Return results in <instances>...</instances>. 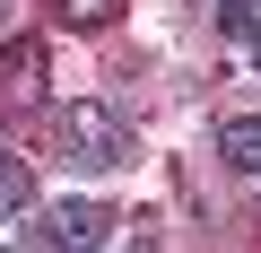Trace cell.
I'll return each mask as SVG.
<instances>
[{
    "label": "cell",
    "mask_w": 261,
    "mask_h": 253,
    "mask_svg": "<svg viewBox=\"0 0 261 253\" xmlns=\"http://www.w3.org/2000/svg\"><path fill=\"white\" fill-rule=\"evenodd\" d=\"M218 27H226L235 44H252V35H261V0H218Z\"/></svg>",
    "instance_id": "cell-6"
},
{
    "label": "cell",
    "mask_w": 261,
    "mask_h": 253,
    "mask_svg": "<svg viewBox=\"0 0 261 253\" xmlns=\"http://www.w3.org/2000/svg\"><path fill=\"white\" fill-rule=\"evenodd\" d=\"M218 157H226L235 175H261V113H235V122H218Z\"/></svg>",
    "instance_id": "cell-4"
},
{
    "label": "cell",
    "mask_w": 261,
    "mask_h": 253,
    "mask_svg": "<svg viewBox=\"0 0 261 253\" xmlns=\"http://www.w3.org/2000/svg\"><path fill=\"white\" fill-rule=\"evenodd\" d=\"M105 236H113V210L105 201H53L44 210V244L53 253H96Z\"/></svg>",
    "instance_id": "cell-3"
},
{
    "label": "cell",
    "mask_w": 261,
    "mask_h": 253,
    "mask_svg": "<svg viewBox=\"0 0 261 253\" xmlns=\"http://www.w3.org/2000/svg\"><path fill=\"white\" fill-rule=\"evenodd\" d=\"M61 18H70V27H113L122 0H61Z\"/></svg>",
    "instance_id": "cell-7"
},
{
    "label": "cell",
    "mask_w": 261,
    "mask_h": 253,
    "mask_svg": "<svg viewBox=\"0 0 261 253\" xmlns=\"http://www.w3.org/2000/svg\"><path fill=\"white\" fill-rule=\"evenodd\" d=\"M61 149H70V166H87V175H105V166H122V157H130V122H122L113 105H96V96H79V105L61 113Z\"/></svg>",
    "instance_id": "cell-1"
},
{
    "label": "cell",
    "mask_w": 261,
    "mask_h": 253,
    "mask_svg": "<svg viewBox=\"0 0 261 253\" xmlns=\"http://www.w3.org/2000/svg\"><path fill=\"white\" fill-rule=\"evenodd\" d=\"M35 105H44V44L18 35L9 53H0V122H27Z\"/></svg>",
    "instance_id": "cell-2"
},
{
    "label": "cell",
    "mask_w": 261,
    "mask_h": 253,
    "mask_svg": "<svg viewBox=\"0 0 261 253\" xmlns=\"http://www.w3.org/2000/svg\"><path fill=\"white\" fill-rule=\"evenodd\" d=\"M252 61H261V35H252Z\"/></svg>",
    "instance_id": "cell-8"
},
{
    "label": "cell",
    "mask_w": 261,
    "mask_h": 253,
    "mask_svg": "<svg viewBox=\"0 0 261 253\" xmlns=\"http://www.w3.org/2000/svg\"><path fill=\"white\" fill-rule=\"evenodd\" d=\"M35 201V175H27V157H9V149H0V218H9V210H27Z\"/></svg>",
    "instance_id": "cell-5"
}]
</instances>
